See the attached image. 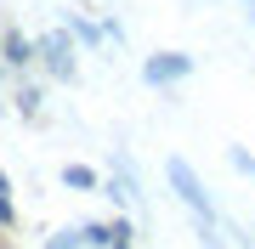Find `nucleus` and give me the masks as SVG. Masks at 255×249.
Listing matches in <instances>:
<instances>
[{"instance_id": "obj_1", "label": "nucleus", "mask_w": 255, "mask_h": 249, "mask_svg": "<svg viewBox=\"0 0 255 249\" xmlns=\"http://www.w3.org/2000/svg\"><path fill=\"white\" fill-rule=\"evenodd\" d=\"M170 187H176V198H182V204L199 215L204 227L216 221V204H210V193L199 187V175H193V165H187V159H170Z\"/></svg>"}, {"instance_id": "obj_2", "label": "nucleus", "mask_w": 255, "mask_h": 249, "mask_svg": "<svg viewBox=\"0 0 255 249\" xmlns=\"http://www.w3.org/2000/svg\"><path fill=\"white\" fill-rule=\"evenodd\" d=\"M187 68H193V57H182V51H164V57H153V63L142 68V74H147V85H170V80H182Z\"/></svg>"}, {"instance_id": "obj_3", "label": "nucleus", "mask_w": 255, "mask_h": 249, "mask_svg": "<svg viewBox=\"0 0 255 249\" xmlns=\"http://www.w3.org/2000/svg\"><path fill=\"white\" fill-rule=\"evenodd\" d=\"M40 57L51 63V74L74 80V51H68V40H63V34H46V40H40Z\"/></svg>"}, {"instance_id": "obj_4", "label": "nucleus", "mask_w": 255, "mask_h": 249, "mask_svg": "<svg viewBox=\"0 0 255 249\" xmlns=\"http://www.w3.org/2000/svg\"><path fill=\"white\" fill-rule=\"evenodd\" d=\"M63 181H68V187H97V175L85 170V165H68V170H63Z\"/></svg>"}, {"instance_id": "obj_5", "label": "nucleus", "mask_w": 255, "mask_h": 249, "mask_svg": "<svg viewBox=\"0 0 255 249\" xmlns=\"http://www.w3.org/2000/svg\"><path fill=\"white\" fill-rule=\"evenodd\" d=\"M6 51H11V63H28V51H34V46H28V40H6Z\"/></svg>"}, {"instance_id": "obj_6", "label": "nucleus", "mask_w": 255, "mask_h": 249, "mask_svg": "<svg viewBox=\"0 0 255 249\" xmlns=\"http://www.w3.org/2000/svg\"><path fill=\"white\" fill-rule=\"evenodd\" d=\"M233 165H238V170H250V175H255V159H250V153H238V148H233Z\"/></svg>"}, {"instance_id": "obj_7", "label": "nucleus", "mask_w": 255, "mask_h": 249, "mask_svg": "<svg viewBox=\"0 0 255 249\" xmlns=\"http://www.w3.org/2000/svg\"><path fill=\"white\" fill-rule=\"evenodd\" d=\"M0 193H6V175H0Z\"/></svg>"}, {"instance_id": "obj_8", "label": "nucleus", "mask_w": 255, "mask_h": 249, "mask_svg": "<svg viewBox=\"0 0 255 249\" xmlns=\"http://www.w3.org/2000/svg\"><path fill=\"white\" fill-rule=\"evenodd\" d=\"M244 6H255V0H244Z\"/></svg>"}]
</instances>
